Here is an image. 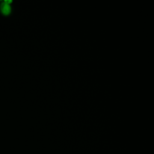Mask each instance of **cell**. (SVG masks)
I'll use <instances>...</instances> for the list:
<instances>
[{
    "mask_svg": "<svg viewBox=\"0 0 154 154\" xmlns=\"http://www.w3.org/2000/svg\"><path fill=\"white\" fill-rule=\"evenodd\" d=\"M1 11L4 15H8L10 14L11 11V8L10 6V4L7 3L5 1H4L1 5L0 7Z\"/></svg>",
    "mask_w": 154,
    "mask_h": 154,
    "instance_id": "cell-1",
    "label": "cell"
}]
</instances>
